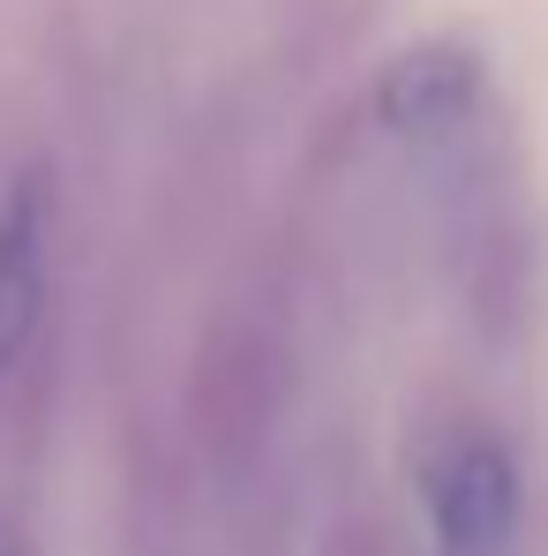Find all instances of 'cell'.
<instances>
[{
    "mask_svg": "<svg viewBox=\"0 0 548 556\" xmlns=\"http://www.w3.org/2000/svg\"><path fill=\"white\" fill-rule=\"evenodd\" d=\"M444 556H504L519 534V459L488 429H458L421 473Z\"/></svg>",
    "mask_w": 548,
    "mask_h": 556,
    "instance_id": "obj_1",
    "label": "cell"
},
{
    "mask_svg": "<svg viewBox=\"0 0 548 556\" xmlns=\"http://www.w3.org/2000/svg\"><path fill=\"white\" fill-rule=\"evenodd\" d=\"M473 113H481V61L466 46H444V38L398 53L375 84V121L398 143H429V151L458 143L473 128Z\"/></svg>",
    "mask_w": 548,
    "mask_h": 556,
    "instance_id": "obj_2",
    "label": "cell"
},
{
    "mask_svg": "<svg viewBox=\"0 0 548 556\" xmlns=\"http://www.w3.org/2000/svg\"><path fill=\"white\" fill-rule=\"evenodd\" d=\"M46 241H53V195H46V181H15L0 203V369L23 354V339L38 324Z\"/></svg>",
    "mask_w": 548,
    "mask_h": 556,
    "instance_id": "obj_3",
    "label": "cell"
},
{
    "mask_svg": "<svg viewBox=\"0 0 548 556\" xmlns=\"http://www.w3.org/2000/svg\"><path fill=\"white\" fill-rule=\"evenodd\" d=\"M0 556H30V534L15 519H0Z\"/></svg>",
    "mask_w": 548,
    "mask_h": 556,
    "instance_id": "obj_4",
    "label": "cell"
}]
</instances>
